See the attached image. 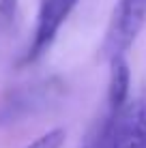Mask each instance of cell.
Returning <instances> with one entry per match:
<instances>
[{
  "label": "cell",
  "instance_id": "7",
  "mask_svg": "<svg viewBox=\"0 0 146 148\" xmlns=\"http://www.w3.org/2000/svg\"><path fill=\"white\" fill-rule=\"evenodd\" d=\"M62 144H64V131L62 129H52L47 133H43L41 137H37L26 148H62Z\"/></svg>",
  "mask_w": 146,
  "mask_h": 148
},
{
  "label": "cell",
  "instance_id": "6",
  "mask_svg": "<svg viewBox=\"0 0 146 148\" xmlns=\"http://www.w3.org/2000/svg\"><path fill=\"white\" fill-rule=\"evenodd\" d=\"M19 0H0V32H7L17 17Z\"/></svg>",
  "mask_w": 146,
  "mask_h": 148
},
{
  "label": "cell",
  "instance_id": "1",
  "mask_svg": "<svg viewBox=\"0 0 146 148\" xmlns=\"http://www.w3.org/2000/svg\"><path fill=\"white\" fill-rule=\"evenodd\" d=\"M146 24V0H118L101 43V58L125 54Z\"/></svg>",
  "mask_w": 146,
  "mask_h": 148
},
{
  "label": "cell",
  "instance_id": "5",
  "mask_svg": "<svg viewBox=\"0 0 146 148\" xmlns=\"http://www.w3.org/2000/svg\"><path fill=\"white\" fill-rule=\"evenodd\" d=\"M82 148H116V140H114V112L101 120V125L95 129V133L88 137V142Z\"/></svg>",
  "mask_w": 146,
  "mask_h": 148
},
{
  "label": "cell",
  "instance_id": "4",
  "mask_svg": "<svg viewBox=\"0 0 146 148\" xmlns=\"http://www.w3.org/2000/svg\"><path fill=\"white\" fill-rule=\"evenodd\" d=\"M129 84H131V73L129 64L125 60V54L110 58V86H108V103L112 112H118L127 103L129 97Z\"/></svg>",
  "mask_w": 146,
  "mask_h": 148
},
{
  "label": "cell",
  "instance_id": "2",
  "mask_svg": "<svg viewBox=\"0 0 146 148\" xmlns=\"http://www.w3.org/2000/svg\"><path fill=\"white\" fill-rule=\"evenodd\" d=\"M75 4H77V0H41L34 37H32V43L28 47V54L24 56V64L34 62L37 58H41L47 52V47L54 43L60 26L71 15Z\"/></svg>",
  "mask_w": 146,
  "mask_h": 148
},
{
  "label": "cell",
  "instance_id": "3",
  "mask_svg": "<svg viewBox=\"0 0 146 148\" xmlns=\"http://www.w3.org/2000/svg\"><path fill=\"white\" fill-rule=\"evenodd\" d=\"M116 148H146V95L114 112Z\"/></svg>",
  "mask_w": 146,
  "mask_h": 148
}]
</instances>
